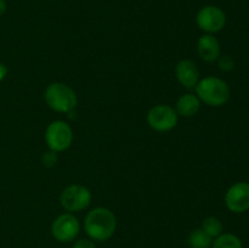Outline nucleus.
Masks as SVG:
<instances>
[{
  "mask_svg": "<svg viewBox=\"0 0 249 248\" xmlns=\"http://www.w3.org/2000/svg\"><path fill=\"white\" fill-rule=\"evenodd\" d=\"M84 229L91 240L104 242L114 235L117 229V219L112 211L105 207H97L87 214Z\"/></svg>",
  "mask_w": 249,
  "mask_h": 248,
  "instance_id": "obj_1",
  "label": "nucleus"
},
{
  "mask_svg": "<svg viewBox=\"0 0 249 248\" xmlns=\"http://www.w3.org/2000/svg\"><path fill=\"white\" fill-rule=\"evenodd\" d=\"M196 89L197 97L212 107H220L230 100V87L225 80L218 77H206L199 80Z\"/></svg>",
  "mask_w": 249,
  "mask_h": 248,
  "instance_id": "obj_2",
  "label": "nucleus"
},
{
  "mask_svg": "<svg viewBox=\"0 0 249 248\" xmlns=\"http://www.w3.org/2000/svg\"><path fill=\"white\" fill-rule=\"evenodd\" d=\"M46 105L60 113H68L77 107L78 97L75 91L65 83H51L45 90Z\"/></svg>",
  "mask_w": 249,
  "mask_h": 248,
  "instance_id": "obj_3",
  "label": "nucleus"
},
{
  "mask_svg": "<svg viewBox=\"0 0 249 248\" xmlns=\"http://www.w3.org/2000/svg\"><path fill=\"white\" fill-rule=\"evenodd\" d=\"M45 141L51 151L62 152L72 145V128L65 121H53L46 128Z\"/></svg>",
  "mask_w": 249,
  "mask_h": 248,
  "instance_id": "obj_4",
  "label": "nucleus"
},
{
  "mask_svg": "<svg viewBox=\"0 0 249 248\" xmlns=\"http://www.w3.org/2000/svg\"><path fill=\"white\" fill-rule=\"evenodd\" d=\"M91 192L83 185H70L60 196V202L67 212H82L91 203Z\"/></svg>",
  "mask_w": 249,
  "mask_h": 248,
  "instance_id": "obj_5",
  "label": "nucleus"
},
{
  "mask_svg": "<svg viewBox=\"0 0 249 248\" xmlns=\"http://www.w3.org/2000/svg\"><path fill=\"white\" fill-rule=\"evenodd\" d=\"M178 116L175 108L168 105H157L153 106L147 113V123L153 130L160 131H169L174 129L178 124Z\"/></svg>",
  "mask_w": 249,
  "mask_h": 248,
  "instance_id": "obj_6",
  "label": "nucleus"
},
{
  "mask_svg": "<svg viewBox=\"0 0 249 248\" xmlns=\"http://www.w3.org/2000/svg\"><path fill=\"white\" fill-rule=\"evenodd\" d=\"M196 22L199 29L206 32L207 34H214L225 27L226 15L220 7L207 5L197 12Z\"/></svg>",
  "mask_w": 249,
  "mask_h": 248,
  "instance_id": "obj_7",
  "label": "nucleus"
},
{
  "mask_svg": "<svg viewBox=\"0 0 249 248\" xmlns=\"http://www.w3.org/2000/svg\"><path fill=\"white\" fill-rule=\"evenodd\" d=\"M79 221L72 213L61 214L53 221L51 225V233L53 238L62 243L74 241L79 233Z\"/></svg>",
  "mask_w": 249,
  "mask_h": 248,
  "instance_id": "obj_8",
  "label": "nucleus"
},
{
  "mask_svg": "<svg viewBox=\"0 0 249 248\" xmlns=\"http://www.w3.org/2000/svg\"><path fill=\"white\" fill-rule=\"evenodd\" d=\"M225 204L232 213H245L249 209V182L233 184L225 195Z\"/></svg>",
  "mask_w": 249,
  "mask_h": 248,
  "instance_id": "obj_9",
  "label": "nucleus"
},
{
  "mask_svg": "<svg viewBox=\"0 0 249 248\" xmlns=\"http://www.w3.org/2000/svg\"><path fill=\"white\" fill-rule=\"evenodd\" d=\"M175 75L181 85L192 89L199 82V71L196 63L191 60H181L175 67Z\"/></svg>",
  "mask_w": 249,
  "mask_h": 248,
  "instance_id": "obj_10",
  "label": "nucleus"
},
{
  "mask_svg": "<svg viewBox=\"0 0 249 248\" xmlns=\"http://www.w3.org/2000/svg\"><path fill=\"white\" fill-rule=\"evenodd\" d=\"M197 51L199 57L206 62H214L220 56V44L213 34H204L198 39Z\"/></svg>",
  "mask_w": 249,
  "mask_h": 248,
  "instance_id": "obj_11",
  "label": "nucleus"
},
{
  "mask_svg": "<svg viewBox=\"0 0 249 248\" xmlns=\"http://www.w3.org/2000/svg\"><path fill=\"white\" fill-rule=\"evenodd\" d=\"M201 107V100L194 94H185L177 101V111L178 116L182 117H194Z\"/></svg>",
  "mask_w": 249,
  "mask_h": 248,
  "instance_id": "obj_12",
  "label": "nucleus"
},
{
  "mask_svg": "<svg viewBox=\"0 0 249 248\" xmlns=\"http://www.w3.org/2000/svg\"><path fill=\"white\" fill-rule=\"evenodd\" d=\"M190 248H211L213 245V238L207 235L202 229L192 231L187 238Z\"/></svg>",
  "mask_w": 249,
  "mask_h": 248,
  "instance_id": "obj_13",
  "label": "nucleus"
},
{
  "mask_svg": "<svg viewBox=\"0 0 249 248\" xmlns=\"http://www.w3.org/2000/svg\"><path fill=\"white\" fill-rule=\"evenodd\" d=\"M212 248H243L242 241L233 233H221L213 240Z\"/></svg>",
  "mask_w": 249,
  "mask_h": 248,
  "instance_id": "obj_14",
  "label": "nucleus"
},
{
  "mask_svg": "<svg viewBox=\"0 0 249 248\" xmlns=\"http://www.w3.org/2000/svg\"><path fill=\"white\" fill-rule=\"evenodd\" d=\"M201 229L207 233V235L211 236L212 238H215L223 233L224 226L219 218H216V216H208V218L204 219V221L202 223Z\"/></svg>",
  "mask_w": 249,
  "mask_h": 248,
  "instance_id": "obj_15",
  "label": "nucleus"
},
{
  "mask_svg": "<svg viewBox=\"0 0 249 248\" xmlns=\"http://www.w3.org/2000/svg\"><path fill=\"white\" fill-rule=\"evenodd\" d=\"M218 66L221 71L224 72H230L235 68V61L231 56L229 55H223V56H219L218 60Z\"/></svg>",
  "mask_w": 249,
  "mask_h": 248,
  "instance_id": "obj_16",
  "label": "nucleus"
},
{
  "mask_svg": "<svg viewBox=\"0 0 249 248\" xmlns=\"http://www.w3.org/2000/svg\"><path fill=\"white\" fill-rule=\"evenodd\" d=\"M41 162H43V164L45 165V167H53V165L56 164V162H57V155H56V152L50 150L49 152L44 153L43 157H41Z\"/></svg>",
  "mask_w": 249,
  "mask_h": 248,
  "instance_id": "obj_17",
  "label": "nucleus"
},
{
  "mask_svg": "<svg viewBox=\"0 0 249 248\" xmlns=\"http://www.w3.org/2000/svg\"><path fill=\"white\" fill-rule=\"evenodd\" d=\"M72 248H96V247H95V243L92 242L91 240L82 238V240L77 241V242L72 246Z\"/></svg>",
  "mask_w": 249,
  "mask_h": 248,
  "instance_id": "obj_18",
  "label": "nucleus"
},
{
  "mask_svg": "<svg viewBox=\"0 0 249 248\" xmlns=\"http://www.w3.org/2000/svg\"><path fill=\"white\" fill-rule=\"evenodd\" d=\"M7 74V68L4 63H0V83L4 80V78L6 77Z\"/></svg>",
  "mask_w": 249,
  "mask_h": 248,
  "instance_id": "obj_19",
  "label": "nucleus"
},
{
  "mask_svg": "<svg viewBox=\"0 0 249 248\" xmlns=\"http://www.w3.org/2000/svg\"><path fill=\"white\" fill-rule=\"evenodd\" d=\"M5 12H6V2L5 0H0V16H2Z\"/></svg>",
  "mask_w": 249,
  "mask_h": 248,
  "instance_id": "obj_20",
  "label": "nucleus"
}]
</instances>
